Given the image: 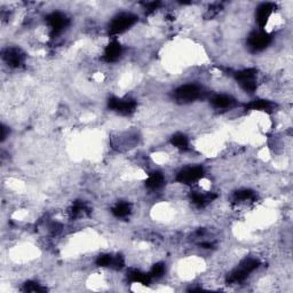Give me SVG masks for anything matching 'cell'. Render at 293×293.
<instances>
[{"mask_svg":"<svg viewBox=\"0 0 293 293\" xmlns=\"http://www.w3.org/2000/svg\"><path fill=\"white\" fill-rule=\"evenodd\" d=\"M136 22V18L132 14H121L117 18L112 20L111 24H110V32L112 35H119V33L125 32L126 30L131 28V26Z\"/></svg>","mask_w":293,"mask_h":293,"instance_id":"6da1fadb","label":"cell"},{"mask_svg":"<svg viewBox=\"0 0 293 293\" xmlns=\"http://www.w3.org/2000/svg\"><path fill=\"white\" fill-rule=\"evenodd\" d=\"M204 175V169L201 166H194V167H187L182 169L176 175V181L182 185H192L198 182Z\"/></svg>","mask_w":293,"mask_h":293,"instance_id":"7a4b0ae2","label":"cell"},{"mask_svg":"<svg viewBox=\"0 0 293 293\" xmlns=\"http://www.w3.org/2000/svg\"><path fill=\"white\" fill-rule=\"evenodd\" d=\"M202 95V89L195 84H186L180 86L175 91V96L181 102H191Z\"/></svg>","mask_w":293,"mask_h":293,"instance_id":"3957f363","label":"cell"},{"mask_svg":"<svg viewBox=\"0 0 293 293\" xmlns=\"http://www.w3.org/2000/svg\"><path fill=\"white\" fill-rule=\"evenodd\" d=\"M271 36L266 32H259L255 31L251 33L249 38V46L250 48L253 49L254 52H259L265 49L267 46L271 44Z\"/></svg>","mask_w":293,"mask_h":293,"instance_id":"277c9868","label":"cell"},{"mask_svg":"<svg viewBox=\"0 0 293 293\" xmlns=\"http://www.w3.org/2000/svg\"><path fill=\"white\" fill-rule=\"evenodd\" d=\"M47 21L49 29H51L53 35H59V33H61L63 30L66 28V25H68V19H66L62 13L59 12L53 13V14L49 15Z\"/></svg>","mask_w":293,"mask_h":293,"instance_id":"5b68a950","label":"cell"},{"mask_svg":"<svg viewBox=\"0 0 293 293\" xmlns=\"http://www.w3.org/2000/svg\"><path fill=\"white\" fill-rule=\"evenodd\" d=\"M123 54V47L118 42H111L109 45H106L105 48V54L103 58L106 62H116L118 61Z\"/></svg>","mask_w":293,"mask_h":293,"instance_id":"8992f818","label":"cell"},{"mask_svg":"<svg viewBox=\"0 0 293 293\" xmlns=\"http://www.w3.org/2000/svg\"><path fill=\"white\" fill-rule=\"evenodd\" d=\"M165 183V176L161 172H152L146 180V187L150 190H158Z\"/></svg>","mask_w":293,"mask_h":293,"instance_id":"52a82bcc","label":"cell"},{"mask_svg":"<svg viewBox=\"0 0 293 293\" xmlns=\"http://www.w3.org/2000/svg\"><path fill=\"white\" fill-rule=\"evenodd\" d=\"M211 105L216 109H227L235 105V99L227 94H218L211 99Z\"/></svg>","mask_w":293,"mask_h":293,"instance_id":"ba28073f","label":"cell"},{"mask_svg":"<svg viewBox=\"0 0 293 293\" xmlns=\"http://www.w3.org/2000/svg\"><path fill=\"white\" fill-rule=\"evenodd\" d=\"M272 13V6L271 4H264L256 9V21L261 28L267 24L268 20L271 19Z\"/></svg>","mask_w":293,"mask_h":293,"instance_id":"9c48e42d","label":"cell"},{"mask_svg":"<svg viewBox=\"0 0 293 293\" xmlns=\"http://www.w3.org/2000/svg\"><path fill=\"white\" fill-rule=\"evenodd\" d=\"M4 56H5V60L7 61L9 66L18 68V66L22 64L23 55L18 51V49H14V48L8 49L7 53H6V55H4Z\"/></svg>","mask_w":293,"mask_h":293,"instance_id":"30bf717a","label":"cell"},{"mask_svg":"<svg viewBox=\"0 0 293 293\" xmlns=\"http://www.w3.org/2000/svg\"><path fill=\"white\" fill-rule=\"evenodd\" d=\"M131 211V204L127 202H119L112 208V214L117 216V218H125V216L129 215Z\"/></svg>","mask_w":293,"mask_h":293,"instance_id":"8fae6325","label":"cell"},{"mask_svg":"<svg viewBox=\"0 0 293 293\" xmlns=\"http://www.w3.org/2000/svg\"><path fill=\"white\" fill-rule=\"evenodd\" d=\"M172 146H174V148L179 149L181 151H186L189 149V139L183 134H175L173 135L171 139Z\"/></svg>","mask_w":293,"mask_h":293,"instance_id":"7c38bea8","label":"cell"}]
</instances>
